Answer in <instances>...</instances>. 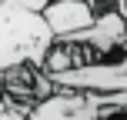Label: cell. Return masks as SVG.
<instances>
[{
	"label": "cell",
	"mask_w": 127,
	"mask_h": 120,
	"mask_svg": "<svg viewBox=\"0 0 127 120\" xmlns=\"http://www.w3.org/2000/svg\"><path fill=\"white\" fill-rule=\"evenodd\" d=\"M97 7L87 3V0H54L50 7L44 10V20L50 27L54 40H70L77 33L90 30L97 24Z\"/></svg>",
	"instance_id": "cell-2"
},
{
	"label": "cell",
	"mask_w": 127,
	"mask_h": 120,
	"mask_svg": "<svg viewBox=\"0 0 127 120\" xmlns=\"http://www.w3.org/2000/svg\"><path fill=\"white\" fill-rule=\"evenodd\" d=\"M50 3H54V0H10V7H20V10L40 13V17H44V10H47Z\"/></svg>",
	"instance_id": "cell-3"
},
{
	"label": "cell",
	"mask_w": 127,
	"mask_h": 120,
	"mask_svg": "<svg viewBox=\"0 0 127 120\" xmlns=\"http://www.w3.org/2000/svg\"><path fill=\"white\" fill-rule=\"evenodd\" d=\"M54 33L40 13L20 7H0V70L37 67L44 70L47 53L54 50Z\"/></svg>",
	"instance_id": "cell-1"
},
{
	"label": "cell",
	"mask_w": 127,
	"mask_h": 120,
	"mask_svg": "<svg viewBox=\"0 0 127 120\" xmlns=\"http://www.w3.org/2000/svg\"><path fill=\"white\" fill-rule=\"evenodd\" d=\"M117 10H121L124 17H127V0H117Z\"/></svg>",
	"instance_id": "cell-4"
},
{
	"label": "cell",
	"mask_w": 127,
	"mask_h": 120,
	"mask_svg": "<svg viewBox=\"0 0 127 120\" xmlns=\"http://www.w3.org/2000/svg\"><path fill=\"white\" fill-rule=\"evenodd\" d=\"M117 94H127V77L121 80V87H117Z\"/></svg>",
	"instance_id": "cell-5"
}]
</instances>
